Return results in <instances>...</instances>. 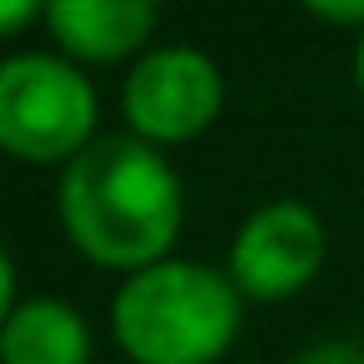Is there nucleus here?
<instances>
[{"instance_id":"obj_1","label":"nucleus","mask_w":364,"mask_h":364,"mask_svg":"<svg viewBox=\"0 0 364 364\" xmlns=\"http://www.w3.org/2000/svg\"><path fill=\"white\" fill-rule=\"evenodd\" d=\"M55 210L65 240L85 259L140 274L170 259V245L185 220V190L150 140L100 135L60 170Z\"/></svg>"},{"instance_id":"obj_2","label":"nucleus","mask_w":364,"mask_h":364,"mask_svg":"<svg viewBox=\"0 0 364 364\" xmlns=\"http://www.w3.org/2000/svg\"><path fill=\"white\" fill-rule=\"evenodd\" d=\"M240 299L225 269L160 259L120 279L110 329L135 364H215L240 334Z\"/></svg>"},{"instance_id":"obj_3","label":"nucleus","mask_w":364,"mask_h":364,"mask_svg":"<svg viewBox=\"0 0 364 364\" xmlns=\"http://www.w3.org/2000/svg\"><path fill=\"white\" fill-rule=\"evenodd\" d=\"M95 120L100 100L75 60L26 50L0 65V145L16 160L70 165L85 145L100 140Z\"/></svg>"},{"instance_id":"obj_4","label":"nucleus","mask_w":364,"mask_h":364,"mask_svg":"<svg viewBox=\"0 0 364 364\" xmlns=\"http://www.w3.org/2000/svg\"><path fill=\"white\" fill-rule=\"evenodd\" d=\"M220 105H225L220 65L195 46L145 50L120 85V110L130 120V135L150 140L155 150L205 135L220 120Z\"/></svg>"},{"instance_id":"obj_5","label":"nucleus","mask_w":364,"mask_h":364,"mask_svg":"<svg viewBox=\"0 0 364 364\" xmlns=\"http://www.w3.org/2000/svg\"><path fill=\"white\" fill-rule=\"evenodd\" d=\"M324 250H329L324 220L304 200H269L235 230L225 274L245 299L269 304V299L299 294L319 274Z\"/></svg>"},{"instance_id":"obj_6","label":"nucleus","mask_w":364,"mask_h":364,"mask_svg":"<svg viewBox=\"0 0 364 364\" xmlns=\"http://www.w3.org/2000/svg\"><path fill=\"white\" fill-rule=\"evenodd\" d=\"M155 21L160 11L150 0H55V6H46V26L60 41L65 60H95V65L145 50Z\"/></svg>"},{"instance_id":"obj_7","label":"nucleus","mask_w":364,"mask_h":364,"mask_svg":"<svg viewBox=\"0 0 364 364\" xmlns=\"http://www.w3.org/2000/svg\"><path fill=\"white\" fill-rule=\"evenodd\" d=\"M6 364H90V324L65 299H21L0 324Z\"/></svg>"},{"instance_id":"obj_8","label":"nucleus","mask_w":364,"mask_h":364,"mask_svg":"<svg viewBox=\"0 0 364 364\" xmlns=\"http://www.w3.org/2000/svg\"><path fill=\"white\" fill-rule=\"evenodd\" d=\"M294 364H364V344L354 339H319L294 354Z\"/></svg>"},{"instance_id":"obj_9","label":"nucleus","mask_w":364,"mask_h":364,"mask_svg":"<svg viewBox=\"0 0 364 364\" xmlns=\"http://www.w3.org/2000/svg\"><path fill=\"white\" fill-rule=\"evenodd\" d=\"M314 21H329V26H359L364 31V0H309L304 6Z\"/></svg>"},{"instance_id":"obj_10","label":"nucleus","mask_w":364,"mask_h":364,"mask_svg":"<svg viewBox=\"0 0 364 364\" xmlns=\"http://www.w3.org/2000/svg\"><path fill=\"white\" fill-rule=\"evenodd\" d=\"M36 16H41V6H21V0H11V6H0V31H21Z\"/></svg>"},{"instance_id":"obj_11","label":"nucleus","mask_w":364,"mask_h":364,"mask_svg":"<svg viewBox=\"0 0 364 364\" xmlns=\"http://www.w3.org/2000/svg\"><path fill=\"white\" fill-rule=\"evenodd\" d=\"M354 85H359V95H364V31H359V41H354Z\"/></svg>"}]
</instances>
